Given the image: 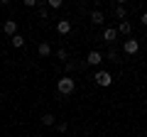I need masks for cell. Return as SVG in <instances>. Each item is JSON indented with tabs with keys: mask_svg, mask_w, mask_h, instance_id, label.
<instances>
[{
	"mask_svg": "<svg viewBox=\"0 0 147 137\" xmlns=\"http://www.w3.org/2000/svg\"><path fill=\"white\" fill-rule=\"evenodd\" d=\"M42 122H44V125H54L57 120H54V115H52V113H47V115L42 118Z\"/></svg>",
	"mask_w": 147,
	"mask_h": 137,
	"instance_id": "4fadbf2b",
	"label": "cell"
},
{
	"mask_svg": "<svg viewBox=\"0 0 147 137\" xmlns=\"http://www.w3.org/2000/svg\"><path fill=\"white\" fill-rule=\"evenodd\" d=\"M115 32H118V37H127V34H130V32H132V25H130V22H120V25H118L115 27Z\"/></svg>",
	"mask_w": 147,
	"mask_h": 137,
	"instance_id": "52a82bcc",
	"label": "cell"
},
{
	"mask_svg": "<svg viewBox=\"0 0 147 137\" xmlns=\"http://www.w3.org/2000/svg\"><path fill=\"white\" fill-rule=\"evenodd\" d=\"M37 7H39V17H42V20H47V15H49L47 7H44V5H37Z\"/></svg>",
	"mask_w": 147,
	"mask_h": 137,
	"instance_id": "ac0fdd59",
	"label": "cell"
},
{
	"mask_svg": "<svg viewBox=\"0 0 147 137\" xmlns=\"http://www.w3.org/2000/svg\"><path fill=\"white\" fill-rule=\"evenodd\" d=\"M25 5H27V7H37L39 3H37V0H25Z\"/></svg>",
	"mask_w": 147,
	"mask_h": 137,
	"instance_id": "ffe728a7",
	"label": "cell"
},
{
	"mask_svg": "<svg viewBox=\"0 0 147 137\" xmlns=\"http://www.w3.org/2000/svg\"><path fill=\"white\" fill-rule=\"evenodd\" d=\"M64 68L71 74V71H76V64H74V61H66V64H64Z\"/></svg>",
	"mask_w": 147,
	"mask_h": 137,
	"instance_id": "e0dca14e",
	"label": "cell"
},
{
	"mask_svg": "<svg viewBox=\"0 0 147 137\" xmlns=\"http://www.w3.org/2000/svg\"><path fill=\"white\" fill-rule=\"evenodd\" d=\"M57 56L61 59V61H66V59H69V52H66V49H59V52H57Z\"/></svg>",
	"mask_w": 147,
	"mask_h": 137,
	"instance_id": "2e32d148",
	"label": "cell"
},
{
	"mask_svg": "<svg viewBox=\"0 0 147 137\" xmlns=\"http://www.w3.org/2000/svg\"><path fill=\"white\" fill-rule=\"evenodd\" d=\"M3 32H5L7 37H15V34H17V22H15V20H5V25H3Z\"/></svg>",
	"mask_w": 147,
	"mask_h": 137,
	"instance_id": "5b68a950",
	"label": "cell"
},
{
	"mask_svg": "<svg viewBox=\"0 0 147 137\" xmlns=\"http://www.w3.org/2000/svg\"><path fill=\"white\" fill-rule=\"evenodd\" d=\"M91 22H93V25H103V12L93 10V12H91Z\"/></svg>",
	"mask_w": 147,
	"mask_h": 137,
	"instance_id": "8fae6325",
	"label": "cell"
},
{
	"mask_svg": "<svg viewBox=\"0 0 147 137\" xmlns=\"http://www.w3.org/2000/svg\"><path fill=\"white\" fill-rule=\"evenodd\" d=\"M115 17H118L120 22H125V17H127V10H125V5H120V3L115 5Z\"/></svg>",
	"mask_w": 147,
	"mask_h": 137,
	"instance_id": "30bf717a",
	"label": "cell"
},
{
	"mask_svg": "<svg viewBox=\"0 0 147 137\" xmlns=\"http://www.w3.org/2000/svg\"><path fill=\"white\" fill-rule=\"evenodd\" d=\"M137 49H140V42L137 39H125L123 42V52L125 54H137Z\"/></svg>",
	"mask_w": 147,
	"mask_h": 137,
	"instance_id": "277c9868",
	"label": "cell"
},
{
	"mask_svg": "<svg viewBox=\"0 0 147 137\" xmlns=\"http://www.w3.org/2000/svg\"><path fill=\"white\" fill-rule=\"evenodd\" d=\"M54 127H57L59 132H66V130H69V125H66V122H54Z\"/></svg>",
	"mask_w": 147,
	"mask_h": 137,
	"instance_id": "9a60e30c",
	"label": "cell"
},
{
	"mask_svg": "<svg viewBox=\"0 0 147 137\" xmlns=\"http://www.w3.org/2000/svg\"><path fill=\"white\" fill-rule=\"evenodd\" d=\"M103 59H110V61H115V59H118V49H110V52L105 54Z\"/></svg>",
	"mask_w": 147,
	"mask_h": 137,
	"instance_id": "5bb4252c",
	"label": "cell"
},
{
	"mask_svg": "<svg viewBox=\"0 0 147 137\" xmlns=\"http://www.w3.org/2000/svg\"><path fill=\"white\" fill-rule=\"evenodd\" d=\"M37 52H39V56H44V59H47V56H52V47H49L47 42H42V44H39V47H37Z\"/></svg>",
	"mask_w": 147,
	"mask_h": 137,
	"instance_id": "9c48e42d",
	"label": "cell"
},
{
	"mask_svg": "<svg viewBox=\"0 0 147 137\" xmlns=\"http://www.w3.org/2000/svg\"><path fill=\"white\" fill-rule=\"evenodd\" d=\"M93 81H96L98 86H103V88H108V86L113 83V76H110L108 71H98V74L93 76Z\"/></svg>",
	"mask_w": 147,
	"mask_h": 137,
	"instance_id": "7a4b0ae2",
	"label": "cell"
},
{
	"mask_svg": "<svg viewBox=\"0 0 147 137\" xmlns=\"http://www.w3.org/2000/svg\"><path fill=\"white\" fill-rule=\"evenodd\" d=\"M86 64H88V66H100V64H103V54H100L98 49L88 52V56H86Z\"/></svg>",
	"mask_w": 147,
	"mask_h": 137,
	"instance_id": "3957f363",
	"label": "cell"
},
{
	"mask_svg": "<svg viewBox=\"0 0 147 137\" xmlns=\"http://www.w3.org/2000/svg\"><path fill=\"white\" fill-rule=\"evenodd\" d=\"M57 32L61 34V37H66L69 32H71V22H69V20H59L57 22Z\"/></svg>",
	"mask_w": 147,
	"mask_h": 137,
	"instance_id": "ba28073f",
	"label": "cell"
},
{
	"mask_svg": "<svg viewBox=\"0 0 147 137\" xmlns=\"http://www.w3.org/2000/svg\"><path fill=\"white\" fill-rule=\"evenodd\" d=\"M49 7H54V10H57V7H61V0H49Z\"/></svg>",
	"mask_w": 147,
	"mask_h": 137,
	"instance_id": "d6986e66",
	"label": "cell"
},
{
	"mask_svg": "<svg viewBox=\"0 0 147 137\" xmlns=\"http://www.w3.org/2000/svg\"><path fill=\"white\" fill-rule=\"evenodd\" d=\"M57 91L61 95H71L74 91H76V83H74V79H69V76H64V79L57 81Z\"/></svg>",
	"mask_w": 147,
	"mask_h": 137,
	"instance_id": "6da1fadb",
	"label": "cell"
},
{
	"mask_svg": "<svg viewBox=\"0 0 147 137\" xmlns=\"http://www.w3.org/2000/svg\"><path fill=\"white\" fill-rule=\"evenodd\" d=\"M10 42H12V47H25V37H22V34H15V37H10Z\"/></svg>",
	"mask_w": 147,
	"mask_h": 137,
	"instance_id": "7c38bea8",
	"label": "cell"
},
{
	"mask_svg": "<svg viewBox=\"0 0 147 137\" xmlns=\"http://www.w3.org/2000/svg\"><path fill=\"white\" fill-rule=\"evenodd\" d=\"M140 20H142V25L147 27V12H142V17H140Z\"/></svg>",
	"mask_w": 147,
	"mask_h": 137,
	"instance_id": "44dd1931",
	"label": "cell"
},
{
	"mask_svg": "<svg viewBox=\"0 0 147 137\" xmlns=\"http://www.w3.org/2000/svg\"><path fill=\"white\" fill-rule=\"evenodd\" d=\"M103 39H105L108 44H115V39H118L115 27H105V30H103Z\"/></svg>",
	"mask_w": 147,
	"mask_h": 137,
	"instance_id": "8992f818",
	"label": "cell"
}]
</instances>
